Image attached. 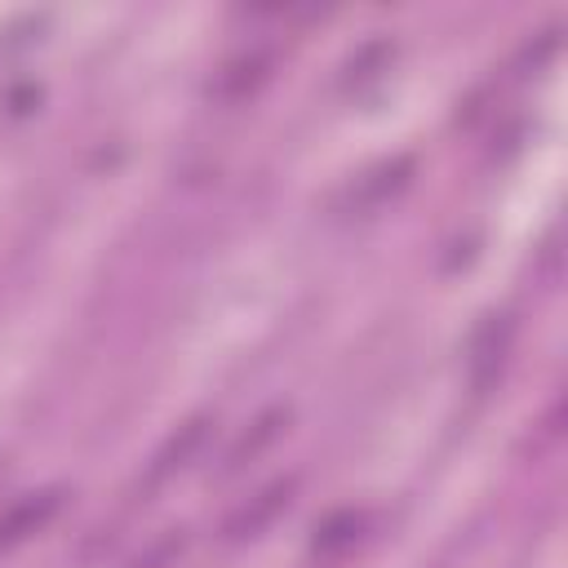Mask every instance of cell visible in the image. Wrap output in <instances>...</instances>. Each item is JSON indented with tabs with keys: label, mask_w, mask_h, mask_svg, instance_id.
I'll return each instance as SVG.
<instances>
[{
	"label": "cell",
	"mask_w": 568,
	"mask_h": 568,
	"mask_svg": "<svg viewBox=\"0 0 568 568\" xmlns=\"http://www.w3.org/2000/svg\"><path fill=\"white\" fill-rule=\"evenodd\" d=\"M293 493H297V475H284L275 484H266L257 497H248L240 510L226 515L222 524V541H248L257 532H266L275 524V515H284L293 506Z\"/></svg>",
	"instance_id": "6da1fadb"
},
{
	"label": "cell",
	"mask_w": 568,
	"mask_h": 568,
	"mask_svg": "<svg viewBox=\"0 0 568 568\" xmlns=\"http://www.w3.org/2000/svg\"><path fill=\"white\" fill-rule=\"evenodd\" d=\"M58 510H62V488H44V493H31V497L13 501V506L0 515V550H13V546L27 541L31 532H40Z\"/></svg>",
	"instance_id": "7a4b0ae2"
},
{
	"label": "cell",
	"mask_w": 568,
	"mask_h": 568,
	"mask_svg": "<svg viewBox=\"0 0 568 568\" xmlns=\"http://www.w3.org/2000/svg\"><path fill=\"white\" fill-rule=\"evenodd\" d=\"M266 75H271V53L253 49V53L231 58V62L217 71V80L209 84V93H213V98H222V102H244L248 93H257V89H262V80H266Z\"/></svg>",
	"instance_id": "3957f363"
},
{
	"label": "cell",
	"mask_w": 568,
	"mask_h": 568,
	"mask_svg": "<svg viewBox=\"0 0 568 568\" xmlns=\"http://www.w3.org/2000/svg\"><path fill=\"white\" fill-rule=\"evenodd\" d=\"M408 178H413V160H408V155H395V160L377 164L373 173L355 178V186H351V209L364 213V209L386 204L390 195H399V191L408 186Z\"/></svg>",
	"instance_id": "277c9868"
},
{
	"label": "cell",
	"mask_w": 568,
	"mask_h": 568,
	"mask_svg": "<svg viewBox=\"0 0 568 568\" xmlns=\"http://www.w3.org/2000/svg\"><path fill=\"white\" fill-rule=\"evenodd\" d=\"M204 435H209V417H191V422H182V426L164 439V448L155 453V462H151V470H146V488H155V484H164L173 470H182V466L200 453Z\"/></svg>",
	"instance_id": "5b68a950"
},
{
	"label": "cell",
	"mask_w": 568,
	"mask_h": 568,
	"mask_svg": "<svg viewBox=\"0 0 568 568\" xmlns=\"http://www.w3.org/2000/svg\"><path fill=\"white\" fill-rule=\"evenodd\" d=\"M506 346H510V320H506V315H488V320L479 324L475 342H470V351H475V355H470L475 390H484V386L493 382V373H497V364H501Z\"/></svg>",
	"instance_id": "8992f818"
},
{
	"label": "cell",
	"mask_w": 568,
	"mask_h": 568,
	"mask_svg": "<svg viewBox=\"0 0 568 568\" xmlns=\"http://www.w3.org/2000/svg\"><path fill=\"white\" fill-rule=\"evenodd\" d=\"M364 524H368V515H364V510H351V506H342V510H333V515H324V519L315 524L311 550H315L320 559H333V555H342V550H351V546L359 541Z\"/></svg>",
	"instance_id": "52a82bcc"
},
{
	"label": "cell",
	"mask_w": 568,
	"mask_h": 568,
	"mask_svg": "<svg viewBox=\"0 0 568 568\" xmlns=\"http://www.w3.org/2000/svg\"><path fill=\"white\" fill-rule=\"evenodd\" d=\"M284 422H288V408H266V413H262V417H257V422H253V426L231 444V453H226V462H222V475L244 470V466H248V462H253V457H257V453L280 435V426H284Z\"/></svg>",
	"instance_id": "ba28073f"
},
{
	"label": "cell",
	"mask_w": 568,
	"mask_h": 568,
	"mask_svg": "<svg viewBox=\"0 0 568 568\" xmlns=\"http://www.w3.org/2000/svg\"><path fill=\"white\" fill-rule=\"evenodd\" d=\"M182 546H186V532H182V528H169V532H164L146 555H138L129 568H169V564L182 555Z\"/></svg>",
	"instance_id": "9c48e42d"
},
{
	"label": "cell",
	"mask_w": 568,
	"mask_h": 568,
	"mask_svg": "<svg viewBox=\"0 0 568 568\" xmlns=\"http://www.w3.org/2000/svg\"><path fill=\"white\" fill-rule=\"evenodd\" d=\"M36 102H40V89H36V84H27V89H18V93H9V98H4L9 115H27Z\"/></svg>",
	"instance_id": "30bf717a"
}]
</instances>
